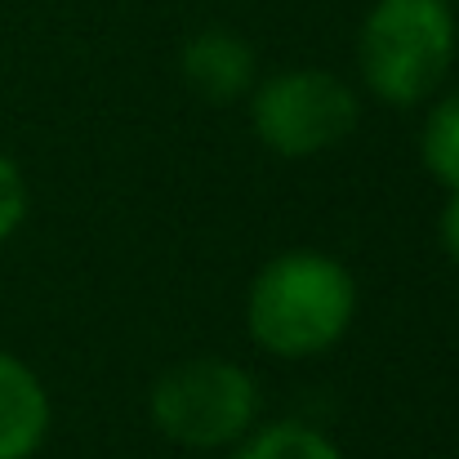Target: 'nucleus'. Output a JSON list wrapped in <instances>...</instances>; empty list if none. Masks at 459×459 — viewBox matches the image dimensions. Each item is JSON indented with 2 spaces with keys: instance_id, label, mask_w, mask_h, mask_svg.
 <instances>
[{
  "instance_id": "3",
  "label": "nucleus",
  "mask_w": 459,
  "mask_h": 459,
  "mask_svg": "<svg viewBox=\"0 0 459 459\" xmlns=\"http://www.w3.org/2000/svg\"><path fill=\"white\" fill-rule=\"evenodd\" d=\"M148 420L178 451L228 455L264 420L259 375L237 357H183L152 379Z\"/></svg>"
},
{
  "instance_id": "5",
  "label": "nucleus",
  "mask_w": 459,
  "mask_h": 459,
  "mask_svg": "<svg viewBox=\"0 0 459 459\" xmlns=\"http://www.w3.org/2000/svg\"><path fill=\"white\" fill-rule=\"evenodd\" d=\"M178 76L192 99H201L210 108H237L250 99V90L259 85L264 72H259L255 45L241 31L201 27L178 49Z\"/></svg>"
},
{
  "instance_id": "7",
  "label": "nucleus",
  "mask_w": 459,
  "mask_h": 459,
  "mask_svg": "<svg viewBox=\"0 0 459 459\" xmlns=\"http://www.w3.org/2000/svg\"><path fill=\"white\" fill-rule=\"evenodd\" d=\"M420 112H424L415 134L420 165L442 192H459V85L437 90Z\"/></svg>"
},
{
  "instance_id": "6",
  "label": "nucleus",
  "mask_w": 459,
  "mask_h": 459,
  "mask_svg": "<svg viewBox=\"0 0 459 459\" xmlns=\"http://www.w3.org/2000/svg\"><path fill=\"white\" fill-rule=\"evenodd\" d=\"M54 433V397L31 361L0 348V459H36Z\"/></svg>"
},
{
  "instance_id": "9",
  "label": "nucleus",
  "mask_w": 459,
  "mask_h": 459,
  "mask_svg": "<svg viewBox=\"0 0 459 459\" xmlns=\"http://www.w3.org/2000/svg\"><path fill=\"white\" fill-rule=\"evenodd\" d=\"M31 214V183L22 165L9 152H0V246H9Z\"/></svg>"
},
{
  "instance_id": "1",
  "label": "nucleus",
  "mask_w": 459,
  "mask_h": 459,
  "mask_svg": "<svg viewBox=\"0 0 459 459\" xmlns=\"http://www.w3.org/2000/svg\"><path fill=\"white\" fill-rule=\"evenodd\" d=\"M361 290L343 259L330 250L295 246L264 259L246 286V339L286 366L330 357L357 325Z\"/></svg>"
},
{
  "instance_id": "8",
  "label": "nucleus",
  "mask_w": 459,
  "mask_h": 459,
  "mask_svg": "<svg viewBox=\"0 0 459 459\" xmlns=\"http://www.w3.org/2000/svg\"><path fill=\"white\" fill-rule=\"evenodd\" d=\"M223 459H343L339 442L299 415L259 420Z\"/></svg>"
},
{
  "instance_id": "4",
  "label": "nucleus",
  "mask_w": 459,
  "mask_h": 459,
  "mask_svg": "<svg viewBox=\"0 0 459 459\" xmlns=\"http://www.w3.org/2000/svg\"><path fill=\"white\" fill-rule=\"evenodd\" d=\"M250 134L281 160H312L343 148L361 126V90L330 67H277L246 99Z\"/></svg>"
},
{
  "instance_id": "2",
  "label": "nucleus",
  "mask_w": 459,
  "mask_h": 459,
  "mask_svg": "<svg viewBox=\"0 0 459 459\" xmlns=\"http://www.w3.org/2000/svg\"><path fill=\"white\" fill-rule=\"evenodd\" d=\"M459 13L451 0H370L357 22V90L388 112H415L451 85Z\"/></svg>"
},
{
  "instance_id": "11",
  "label": "nucleus",
  "mask_w": 459,
  "mask_h": 459,
  "mask_svg": "<svg viewBox=\"0 0 459 459\" xmlns=\"http://www.w3.org/2000/svg\"><path fill=\"white\" fill-rule=\"evenodd\" d=\"M451 4H459V0H451Z\"/></svg>"
},
{
  "instance_id": "10",
  "label": "nucleus",
  "mask_w": 459,
  "mask_h": 459,
  "mask_svg": "<svg viewBox=\"0 0 459 459\" xmlns=\"http://www.w3.org/2000/svg\"><path fill=\"white\" fill-rule=\"evenodd\" d=\"M437 250L459 268V192H446L437 210Z\"/></svg>"
}]
</instances>
